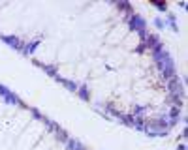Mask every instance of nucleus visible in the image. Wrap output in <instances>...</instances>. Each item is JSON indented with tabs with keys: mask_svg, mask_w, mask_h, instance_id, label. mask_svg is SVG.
Masks as SVG:
<instances>
[{
	"mask_svg": "<svg viewBox=\"0 0 188 150\" xmlns=\"http://www.w3.org/2000/svg\"><path fill=\"white\" fill-rule=\"evenodd\" d=\"M154 25H156L158 28H164V21H162V19H156V21H154Z\"/></svg>",
	"mask_w": 188,
	"mask_h": 150,
	"instance_id": "obj_1",
	"label": "nucleus"
},
{
	"mask_svg": "<svg viewBox=\"0 0 188 150\" xmlns=\"http://www.w3.org/2000/svg\"><path fill=\"white\" fill-rule=\"evenodd\" d=\"M154 6L160 8V9H165V8H168V4H154Z\"/></svg>",
	"mask_w": 188,
	"mask_h": 150,
	"instance_id": "obj_2",
	"label": "nucleus"
},
{
	"mask_svg": "<svg viewBox=\"0 0 188 150\" xmlns=\"http://www.w3.org/2000/svg\"><path fill=\"white\" fill-rule=\"evenodd\" d=\"M179 150H186V146H184V145H179Z\"/></svg>",
	"mask_w": 188,
	"mask_h": 150,
	"instance_id": "obj_3",
	"label": "nucleus"
}]
</instances>
